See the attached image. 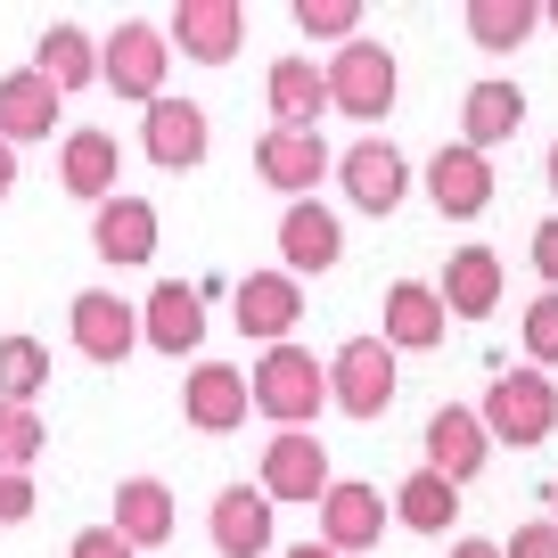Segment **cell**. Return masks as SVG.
<instances>
[{
	"mask_svg": "<svg viewBox=\"0 0 558 558\" xmlns=\"http://www.w3.org/2000/svg\"><path fill=\"white\" fill-rule=\"evenodd\" d=\"M50 386V345L41 337H0V402H34Z\"/></svg>",
	"mask_w": 558,
	"mask_h": 558,
	"instance_id": "cell-32",
	"label": "cell"
},
{
	"mask_svg": "<svg viewBox=\"0 0 558 558\" xmlns=\"http://www.w3.org/2000/svg\"><path fill=\"white\" fill-rule=\"evenodd\" d=\"M337 476H329V444L320 436H271L263 444V493H271V509L279 501H320Z\"/></svg>",
	"mask_w": 558,
	"mask_h": 558,
	"instance_id": "cell-12",
	"label": "cell"
},
{
	"mask_svg": "<svg viewBox=\"0 0 558 558\" xmlns=\"http://www.w3.org/2000/svg\"><path fill=\"white\" fill-rule=\"evenodd\" d=\"M337 181H345V197H353L362 214H395L402 190H411V165H402L395 140L369 132V140H353L345 157H337Z\"/></svg>",
	"mask_w": 558,
	"mask_h": 558,
	"instance_id": "cell-7",
	"label": "cell"
},
{
	"mask_svg": "<svg viewBox=\"0 0 558 558\" xmlns=\"http://www.w3.org/2000/svg\"><path fill=\"white\" fill-rule=\"evenodd\" d=\"M534 25H542L534 0H469V41L476 50H518Z\"/></svg>",
	"mask_w": 558,
	"mask_h": 558,
	"instance_id": "cell-30",
	"label": "cell"
},
{
	"mask_svg": "<svg viewBox=\"0 0 558 558\" xmlns=\"http://www.w3.org/2000/svg\"><path fill=\"white\" fill-rule=\"evenodd\" d=\"M279 255H288V279L329 271V263L345 255V230H337V214L320 206V197H296V206L279 214Z\"/></svg>",
	"mask_w": 558,
	"mask_h": 558,
	"instance_id": "cell-17",
	"label": "cell"
},
{
	"mask_svg": "<svg viewBox=\"0 0 558 558\" xmlns=\"http://www.w3.org/2000/svg\"><path fill=\"white\" fill-rule=\"evenodd\" d=\"M181 411H190V427H206V436H230V427H246V411H255V395H246V369L197 362L190 378H181Z\"/></svg>",
	"mask_w": 558,
	"mask_h": 558,
	"instance_id": "cell-13",
	"label": "cell"
},
{
	"mask_svg": "<svg viewBox=\"0 0 558 558\" xmlns=\"http://www.w3.org/2000/svg\"><path fill=\"white\" fill-rule=\"evenodd\" d=\"M427 197H436L444 222H476V214L493 206V165L452 140V148H436V165H427Z\"/></svg>",
	"mask_w": 558,
	"mask_h": 558,
	"instance_id": "cell-15",
	"label": "cell"
},
{
	"mask_svg": "<svg viewBox=\"0 0 558 558\" xmlns=\"http://www.w3.org/2000/svg\"><path fill=\"white\" fill-rule=\"evenodd\" d=\"M320 74H329V107H337V116H353V123H378L386 107H395V83H402L386 41H345Z\"/></svg>",
	"mask_w": 558,
	"mask_h": 558,
	"instance_id": "cell-3",
	"label": "cell"
},
{
	"mask_svg": "<svg viewBox=\"0 0 558 558\" xmlns=\"http://www.w3.org/2000/svg\"><path fill=\"white\" fill-rule=\"evenodd\" d=\"M542 25H550V34H558V9H542Z\"/></svg>",
	"mask_w": 558,
	"mask_h": 558,
	"instance_id": "cell-43",
	"label": "cell"
},
{
	"mask_svg": "<svg viewBox=\"0 0 558 558\" xmlns=\"http://www.w3.org/2000/svg\"><path fill=\"white\" fill-rule=\"evenodd\" d=\"M550 427H558V386L542 378V369H501V378L485 386V436L493 444L534 452V444H550Z\"/></svg>",
	"mask_w": 558,
	"mask_h": 558,
	"instance_id": "cell-2",
	"label": "cell"
},
{
	"mask_svg": "<svg viewBox=\"0 0 558 558\" xmlns=\"http://www.w3.org/2000/svg\"><path fill=\"white\" fill-rule=\"evenodd\" d=\"M263 90H271V116L288 123V132H320V107H329V74H320L313 58H279Z\"/></svg>",
	"mask_w": 558,
	"mask_h": 558,
	"instance_id": "cell-27",
	"label": "cell"
},
{
	"mask_svg": "<svg viewBox=\"0 0 558 558\" xmlns=\"http://www.w3.org/2000/svg\"><path fill=\"white\" fill-rule=\"evenodd\" d=\"M501 558H558V525L542 518V525H518V534L501 542Z\"/></svg>",
	"mask_w": 558,
	"mask_h": 558,
	"instance_id": "cell-36",
	"label": "cell"
},
{
	"mask_svg": "<svg viewBox=\"0 0 558 558\" xmlns=\"http://www.w3.org/2000/svg\"><path fill=\"white\" fill-rule=\"evenodd\" d=\"M116 525L132 550H157V542H173V485L165 476H123L116 485Z\"/></svg>",
	"mask_w": 558,
	"mask_h": 558,
	"instance_id": "cell-25",
	"label": "cell"
},
{
	"mask_svg": "<svg viewBox=\"0 0 558 558\" xmlns=\"http://www.w3.org/2000/svg\"><path fill=\"white\" fill-rule=\"evenodd\" d=\"M34 476H0V525H25V518H34Z\"/></svg>",
	"mask_w": 558,
	"mask_h": 558,
	"instance_id": "cell-37",
	"label": "cell"
},
{
	"mask_svg": "<svg viewBox=\"0 0 558 558\" xmlns=\"http://www.w3.org/2000/svg\"><path fill=\"white\" fill-rule=\"evenodd\" d=\"M525 369H558V296L550 288L525 304Z\"/></svg>",
	"mask_w": 558,
	"mask_h": 558,
	"instance_id": "cell-34",
	"label": "cell"
},
{
	"mask_svg": "<svg viewBox=\"0 0 558 558\" xmlns=\"http://www.w3.org/2000/svg\"><path fill=\"white\" fill-rule=\"evenodd\" d=\"M197 337H206V296H197L190 279H165L157 296L140 304V345H157V353H173V362H190Z\"/></svg>",
	"mask_w": 558,
	"mask_h": 558,
	"instance_id": "cell-14",
	"label": "cell"
},
{
	"mask_svg": "<svg viewBox=\"0 0 558 558\" xmlns=\"http://www.w3.org/2000/svg\"><path fill=\"white\" fill-rule=\"evenodd\" d=\"M58 181H66L74 197H90V206H107L123 181V148L116 132H99V123H83V132H66V148H58Z\"/></svg>",
	"mask_w": 558,
	"mask_h": 558,
	"instance_id": "cell-20",
	"label": "cell"
},
{
	"mask_svg": "<svg viewBox=\"0 0 558 558\" xmlns=\"http://www.w3.org/2000/svg\"><path fill=\"white\" fill-rule=\"evenodd\" d=\"M534 271L550 279V296H558V214H550V222L534 230Z\"/></svg>",
	"mask_w": 558,
	"mask_h": 558,
	"instance_id": "cell-38",
	"label": "cell"
},
{
	"mask_svg": "<svg viewBox=\"0 0 558 558\" xmlns=\"http://www.w3.org/2000/svg\"><path fill=\"white\" fill-rule=\"evenodd\" d=\"M525 123V90L501 83V74H485V83H469V99H460V148H476L485 157L493 140H509Z\"/></svg>",
	"mask_w": 558,
	"mask_h": 558,
	"instance_id": "cell-26",
	"label": "cell"
},
{
	"mask_svg": "<svg viewBox=\"0 0 558 558\" xmlns=\"http://www.w3.org/2000/svg\"><path fill=\"white\" fill-rule=\"evenodd\" d=\"M542 173H550V197H558V140H550V165H542Z\"/></svg>",
	"mask_w": 558,
	"mask_h": 558,
	"instance_id": "cell-42",
	"label": "cell"
},
{
	"mask_svg": "<svg viewBox=\"0 0 558 558\" xmlns=\"http://www.w3.org/2000/svg\"><path fill=\"white\" fill-rule=\"evenodd\" d=\"M165 41H173V58L190 50L197 66H230L246 50V17H239V0H181Z\"/></svg>",
	"mask_w": 558,
	"mask_h": 558,
	"instance_id": "cell-6",
	"label": "cell"
},
{
	"mask_svg": "<svg viewBox=\"0 0 558 558\" xmlns=\"http://www.w3.org/2000/svg\"><path fill=\"white\" fill-rule=\"evenodd\" d=\"M214 550L222 558H263L271 550V493L263 485H222L214 493Z\"/></svg>",
	"mask_w": 558,
	"mask_h": 558,
	"instance_id": "cell-21",
	"label": "cell"
},
{
	"mask_svg": "<svg viewBox=\"0 0 558 558\" xmlns=\"http://www.w3.org/2000/svg\"><path fill=\"white\" fill-rule=\"evenodd\" d=\"M452 558H501V542H476L469 534V542H452Z\"/></svg>",
	"mask_w": 558,
	"mask_h": 558,
	"instance_id": "cell-40",
	"label": "cell"
},
{
	"mask_svg": "<svg viewBox=\"0 0 558 558\" xmlns=\"http://www.w3.org/2000/svg\"><path fill=\"white\" fill-rule=\"evenodd\" d=\"M444 329H452V313H444V296L427 279H395V288H386V345L395 353L444 345Z\"/></svg>",
	"mask_w": 558,
	"mask_h": 558,
	"instance_id": "cell-22",
	"label": "cell"
},
{
	"mask_svg": "<svg viewBox=\"0 0 558 558\" xmlns=\"http://www.w3.org/2000/svg\"><path fill=\"white\" fill-rule=\"evenodd\" d=\"M255 165H263V181H271V190H288V206H296V197H313L320 173H337L329 140H320V132H288V123H271V132L255 140Z\"/></svg>",
	"mask_w": 558,
	"mask_h": 558,
	"instance_id": "cell-10",
	"label": "cell"
},
{
	"mask_svg": "<svg viewBox=\"0 0 558 558\" xmlns=\"http://www.w3.org/2000/svg\"><path fill=\"white\" fill-rule=\"evenodd\" d=\"M58 99H66V90H58L50 74H34V66L0 74V140L17 148V140H41V132H58Z\"/></svg>",
	"mask_w": 558,
	"mask_h": 558,
	"instance_id": "cell-23",
	"label": "cell"
},
{
	"mask_svg": "<svg viewBox=\"0 0 558 558\" xmlns=\"http://www.w3.org/2000/svg\"><path fill=\"white\" fill-rule=\"evenodd\" d=\"M165 74H173V41H165L157 25H116V41L99 50V83L123 90V99H140V107L165 99Z\"/></svg>",
	"mask_w": 558,
	"mask_h": 558,
	"instance_id": "cell-5",
	"label": "cell"
},
{
	"mask_svg": "<svg viewBox=\"0 0 558 558\" xmlns=\"http://www.w3.org/2000/svg\"><path fill=\"white\" fill-rule=\"evenodd\" d=\"M296 25H304V41H362V0H304L296 9Z\"/></svg>",
	"mask_w": 558,
	"mask_h": 558,
	"instance_id": "cell-33",
	"label": "cell"
},
{
	"mask_svg": "<svg viewBox=\"0 0 558 558\" xmlns=\"http://www.w3.org/2000/svg\"><path fill=\"white\" fill-rule=\"evenodd\" d=\"M34 74H50L58 90H83L90 74H99V50H90L83 25H50V34H41V50H34Z\"/></svg>",
	"mask_w": 558,
	"mask_h": 558,
	"instance_id": "cell-29",
	"label": "cell"
},
{
	"mask_svg": "<svg viewBox=\"0 0 558 558\" xmlns=\"http://www.w3.org/2000/svg\"><path fill=\"white\" fill-rule=\"evenodd\" d=\"M378 534H386L378 485H353V476H337V485L320 493V542H329L337 558H353V550H369Z\"/></svg>",
	"mask_w": 558,
	"mask_h": 558,
	"instance_id": "cell-16",
	"label": "cell"
},
{
	"mask_svg": "<svg viewBox=\"0 0 558 558\" xmlns=\"http://www.w3.org/2000/svg\"><path fill=\"white\" fill-rule=\"evenodd\" d=\"M50 452V427H41L34 402H0V476H25Z\"/></svg>",
	"mask_w": 558,
	"mask_h": 558,
	"instance_id": "cell-31",
	"label": "cell"
},
{
	"mask_svg": "<svg viewBox=\"0 0 558 558\" xmlns=\"http://www.w3.org/2000/svg\"><path fill=\"white\" fill-rule=\"evenodd\" d=\"M246 395H255L263 418H279V436H304V418H320V402H329V369L304 345H271L246 378Z\"/></svg>",
	"mask_w": 558,
	"mask_h": 558,
	"instance_id": "cell-1",
	"label": "cell"
},
{
	"mask_svg": "<svg viewBox=\"0 0 558 558\" xmlns=\"http://www.w3.org/2000/svg\"><path fill=\"white\" fill-rule=\"evenodd\" d=\"M206 107L197 99H157L148 116H140V148H148V165H165V173H190V165H206Z\"/></svg>",
	"mask_w": 558,
	"mask_h": 558,
	"instance_id": "cell-8",
	"label": "cell"
},
{
	"mask_svg": "<svg viewBox=\"0 0 558 558\" xmlns=\"http://www.w3.org/2000/svg\"><path fill=\"white\" fill-rule=\"evenodd\" d=\"M550 509H558V485H550ZM550 525H558V518H550Z\"/></svg>",
	"mask_w": 558,
	"mask_h": 558,
	"instance_id": "cell-44",
	"label": "cell"
},
{
	"mask_svg": "<svg viewBox=\"0 0 558 558\" xmlns=\"http://www.w3.org/2000/svg\"><path fill=\"white\" fill-rule=\"evenodd\" d=\"M436 296H444L452 320H485L493 304H501V255H493V246H460V255L444 263Z\"/></svg>",
	"mask_w": 558,
	"mask_h": 558,
	"instance_id": "cell-24",
	"label": "cell"
},
{
	"mask_svg": "<svg viewBox=\"0 0 558 558\" xmlns=\"http://www.w3.org/2000/svg\"><path fill=\"white\" fill-rule=\"evenodd\" d=\"M452 509H460V485H444L436 469L402 476V493H395V518L411 525V534H452Z\"/></svg>",
	"mask_w": 558,
	"mask_h": 558,
	"instance_id": "cell-28",
	"label": "cell"
},
{
	"mask_svg": "<svg viewBox=\"0 0 558 558\" xmlns=\"http://www.w3.org/2000/svg\"><path fill=\"white\" fill-rule=\"evenodd\" d=\"M66 558H140V550H132V542L116 534V525H83V534H74V550H66Z\"/></svg>",
	"mask_w": 558,
	"mask_h": 558,
	"instance_id": "cell-35",
	"label": "cell"
},
{
	"mask_svg": "<svg viewBox=\"0 0 558 558\" xmlns=\"http://www.w3.org/2000/svg\"><path fill=\"white\" fill-rule=\"evenodd\" d=\"M288 558H337V550H329V542H296Z\"/></svg>",
	"mask_w": 558,
	"mask_h": 558,
	"instance_id": "cell-41",
	"label": "cell"
},
{
	"mask_svg": "<svg viewBox=\"0 0 558 558\" xmlns=\"http://www.w3.org/2000/svg\"><path fill=\"white\" fill-rule=\"evenodd\" d=\"M304 320V288L288 271H246L239 279V329L263 345H288V329Z\"/></svg>",
	"mask_w": 558,
	"mask_h": 558,
	"instance_id": "cell-19",
	"label": "cell"
},
{
	"mask_svg": "<svg viewBox=\"0 0 558 558\" xmlns=\"http://www.w3.org/2000/svg\"><path fill=\"white\" fill-rule=\"evenodd\" d=\"M132 345H140V313L116 288H83V296H74V353L116 369V362H132Z\"/></svg>",
	"mask_w": 558,
	"mask_h": 558,
	"instance_id": "cell-9",
	"label": "cell"
},
{
	"mask_svg": "<svg viewBox=\"0 0 558 558\" xmlns=\"http://www.w3.org/2000/svg\"><path fill=\"white\" fill-rule=\"evenodd\" d=\"M17 190V148H9V140H0V197Z\"/></svg>",
	"mask_w": 558,
	"mask_h": 558,
	"instance_id": "cell-39",
	"label": "cell"
},
{
	"mask_svg": "<svg viewBox=\"0 0 558 558\" xmlns=\"http://www.w3.org/2000/svg\"><path fill=\"white\" fill-rule=\"evenodd\" d=\"M493 460V436H485V411H469V402H444L436 418H427V469L444 476V485H469L476 469Z\"/></svg>",
	"mask_w": 558,
	"mask_h": 558,
	"instance_id": "cell-11",
	"label": "cell"
},
{
	"mask_svg": "<svg viewBox=\"0 0 558 558\" xmlns=\"http://www.w3.org/2000/svg\"><path fill=\"white\" fill-rule=\"evenodd\" d=\"M90 255L99 263H148L157 255V206L148 197H107L99 214H90Z\"/></svg>",
	"mask_w": 558,
	"mask_h": 558,
	"instance_id": "cell-18",
	"label": "cell"
},
{
	"mask_svg": "<svg viewBox=\"0 0 558 558\" xmlns=\"http://www.w3.org/2000/svg\"><path fill=\"white\" fill-rule=\"evenodd\" d=\"M329 402L345 418L395 411V345H386V337H345L337 362H329Z\"/></svg>",
	"mask_w": 558,
	"mask_h": 558,
	"instance_id": "cell-4",
	"label": "cell"
}]
</instances>
